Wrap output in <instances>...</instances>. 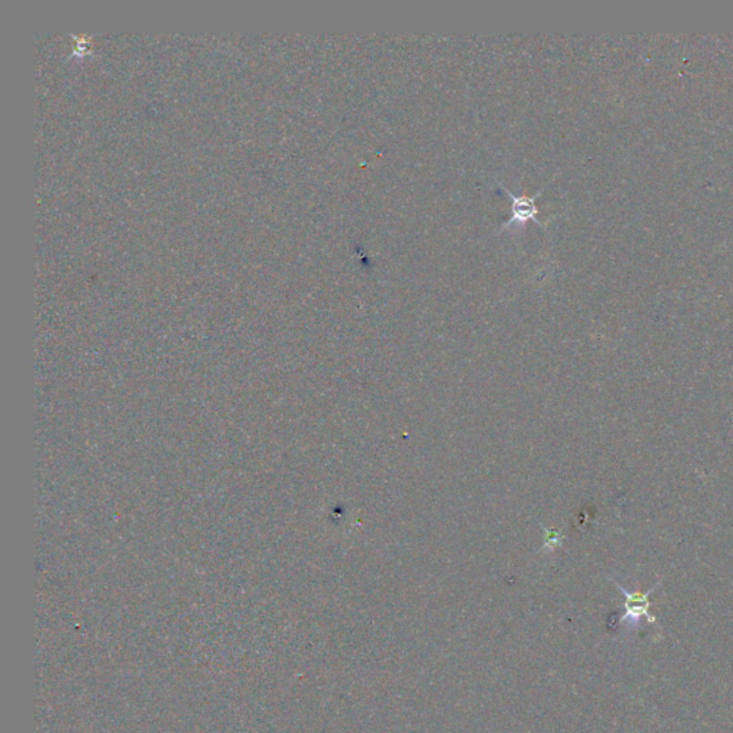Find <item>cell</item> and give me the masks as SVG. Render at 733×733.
Listing matches in <instances>:
<instances>
[{
  "label": "cell",
  "instance_id": "6da1fadb",
  "mask_svg": "<svg viewBox=\"0 0 733 733\" xmlns=\"http://www.w3.org/2000/svg\"><path fill=\"white\" fill-rule=\"evenodd\" d=\"M615 585H616V588L619 589L620 592L624 593V598H626V602H624L626 613H624L622 619L619 620L620 624H627L629 629H634V627H638L639 624H641V617H646L650 624H658L656 617L649 613V610H650L649 596L652 595L656 589L659 588L660 583H656V585L646 593L629 592L624 586L619 585L617 581H615Z\"/></svg>",
  "mask_w": 733,
  "mask_h": 733
},
{
  "label": "cell",
  "instance_id": "7a4b0ae2",
  "mask_svg": "<svg viewBox=\"0 0 733 733\" xmlns=\"http://www.w3.org/2000/svg\"><path fill=\"white\" fill-rule=\"evenodd\" d=\"M500 189L506 194L507 198L511 199L513 202V206H511V218H509L506 223H504L503 228L509 227L511 223H526L528 221H535V223H540L537 221L538 209L536 206V199L540 196V192L536 194L535 196H514L511 194L509 189L504 188L500 185ZM542 225V223H540Z\"/></svg>",
  "mask_w": 733,
  "mask_h": 733
}]
</instances>
